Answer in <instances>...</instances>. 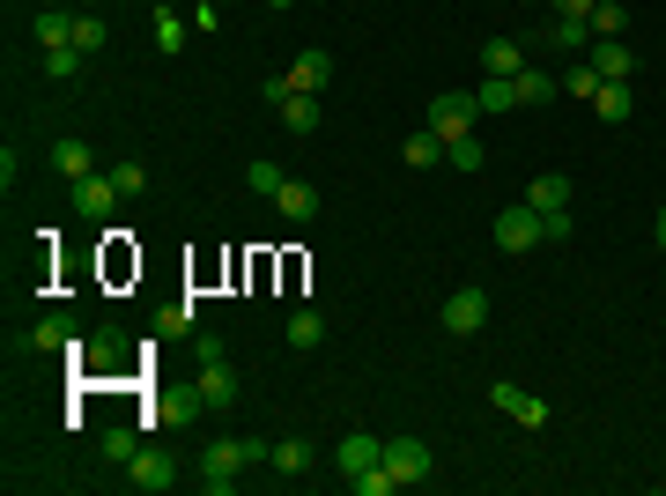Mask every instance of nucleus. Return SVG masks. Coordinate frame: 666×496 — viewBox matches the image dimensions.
Returning <instances> with one entry per match:
<instances>
[{
    "label": "nucleus",
    "instance_id": "1",
    "mask_svg": "<svg viewBox=\"0 0 666 496\" xmlns=\"http://www.w3.org/2000/svg\"><path fill=\"white\" fill-rule=\"evenodd\" d=\"M267 460H274V445H260V437H215V445L200 452V489L230 496V489H237V474L267 467Z\"/></svg>",
    "mask_w": 666,
    "mask_h": 496
},
{
    "label": "nucleus",
    "instance_id": "2",
    "mask_svg": "<svg viewBox=\"0 0 666 496\" xmlns=\"http://www.w3.org/2000/svg\"><path fill=\"white\" fill-rule=\"evenodd\" d=\"M474 119H482V104L459 97V89L430 97V134H437V141H459V134H474Z\"/></svg>",
    "mask_w": 666,
    "mask_h": 496
},
{
    "label": "nucleus",
    "instance_id": "3",
    "mask_svg": "<svg viewBox=\"0 0 666 496\" xmlns=\"http://www.w3.org/2000/svg\"><path fill=\"white\" fill-rule=\"evenodd\" d=\"M437 319H444V334H459V341L482 334V326H489V289H452Z\"/></svg>",
    "mask_w": 666,
    "mask_h": 496
},
{
    "label": "nucleus",
    "instance_id": "4",
    "mask_svg": "<svg viewBox=\"0 0 666 496\" xmlns=\"http://www.w3.org/2000/svg\"><path fill=\"white\" fill-rule=\"evenodd\" d=\"M489 238H496V245H504V252H533V245H548V238H541V215H533L526 200L496 215V223H489Z\"/></svg>",
    "mask_w": 666,
    "mask_h": 496
},
{
    "label": "nucleus",
    "instance_id": "5",
    "mask_svg": "<svg viewBox=\"0 0 666 496\" xmlns=\"http://www.w3.org/2000/svg\"><path fill=\"white\" fill-rule=\"evenodd\" d=\"M489 408H504L518 430H548V400H533L526 386H511V378H496L489 386Z\"/></svg>",
    "mask_w": 666,
    "mask_h": 496
},
{
    "label": "nucleus",
    "instance_id": "6",
    "mask_svg": "<svg viewBox=\"0 0 666 496\" xmlns=\"http://www.w3.org/2000/svg\"><path fill=\"white\" fill-rule=\"evenodd\" d=\"M385 474H393L400 489L430 482V445H422V437H385Z\"/></svg>",
    "mask_w": 666,
    "mask_h": 496
},
{
    "label": "nucleus",
    "instance_id": "7",
    "mask_svg": "<svg viewBox=\"0 0 666 496\" xmlns=\"http://www.w3.org/2000/svg\"><path fill=\"white\" fill-rule=\"evenodd\" d=\"M38 348H82V341H74V319H67V312H45L30 334H15V341H8V356H38Z\"/></svg>",
    "mask_w": 666,
    "mask_h": 496
},
{
    "label": "nucleus",
    "instance_id": "8",
    "mask_svg": "<svg viewBox=\"0 0 666 496\" xmlns=\"http://www.w3.org/2000/svg\"><path fill=\"white\" fill-rule=\"evenodd\" d=\"M334 467L356 482V474H370V467H385V437H370V430H348L341 445H334Z\"/></svg>",
    "mask_w": 666,
    "mask_h": 496
},
{
    "label": "nucleus",
    "instance_id": "9",
    "mask_svg": "<svg viewBox=\"0 0 666 496\" xmlns=\"http://www.w3.org/2000/svg\"><path fill=\"white\" fill-rule=\"evenodd\" d=\"M119 178H112V171H89V178H74V215H97V223H104V215H112V208H119Z\"/></svg>",
    "mask_w": 666,
    "mask_h": 496
},
{
    "label": "nucleus",
    "instance_id": "10",
    "mask_svg": "<svg viewBox=\"0 0 666 496\" xmlns=\"http://www.w3.org/2000/svg\"><path fill=\"white\" fill-rule=\"evenodd\" d=\"M126 482H134V489H141V496H163V489H171V482H178V467H171V460H163V452H134V460H126Z\"/></svg>",
    "mask_w": 666,
    "mask_h": 496
},
{
    "label": "nucleus",
    "instance_id": "11",
    "mask_svg": "<svg viewBox=\"0 0 666 496\" xmlns=\"http://www.w3.org/2000/svg\"><path fill=\"white\" fill-rule=\"evenodd\" d=\"M585 60H592V75H600V82H630V75H637V52L622 45V38H592Z\"/></svg>",
    "mask_w": 666,
    "mask_h": 496
},
{
    "label": "nucleus",
    "instance_id": "12",
    "mask_svg": "<svg viewBox=\"0 0 666 496\" xmlns=\"http://www.w3.org/2000/svg\"><path fill=\"white\" fill-rule=\"evenodd\" d=\"M274 215H282V223H311V215H319V186H311V178H282Z\"/></svg>",
    "mask_w": 666,
    "mask_h": 496
},
{
    "label": "nucleus",
    "instance_id": "13",
    "mask_svg": "<svg viewBox=\"0 0 666 496\" xmlns=\"http://www.w3.org/2000/svg\"><path fill=\"white\" fill-rule=\"evenodd\" d=\"M200 400H208V415L237 408V371H230V356H222V363H200Z\"/></svg>",
    "mask_w": 666,
    "mask_h": 496
},
{
    "label": "nucleus",
    "instance_id": "14",
    "mask_svg": "<svg viewBox=\"0 0 666 496\" xmlns=\"http://www.w3.org/2000/svg\"><path fill=\"white\" fill-rule=\"evenodd\" d=\"M592 119H607V126L637 119V89H630V82H600V97H592Z\"/></svg>",
    "mask_w": 666,
    "mask_h": 496
},
{
    "label": "nucleus",
    "instance_id": "15",
    "mask_svg": "<svg viewBox=\"0 0 666 496\" xmlns=\"http://www.w3.org/2000/svg\"><path fill=\"white\" fill-rule=\"evenodd\" d=\"M548 52H592V23L585 15H548Z\"/></svg>",
    "mask_w": 666,
    "mask_h": 496
},
{
    "label": "nucleus",
    "instance_id": "16",
    "mask_svg": "<svg viewBox=\"0 0 666 496\" xmlns=\"http://www.w3.org/2000/svg\"><path fill=\"white\" fill-rule=\"evenodd\" d=\"M52 171L67 178V186H74V178H89V171H97V156H89V141H82V134H67V141H52Z\"/></svg>",
    "mask_w": 666,
    "mask_h": 496
},
{
    "label": "nucleus",
    "instance_id": "17",
    "mask_svg": "<svg viewBox=\"0 0 666 496\" xmlns=\"http://www.w3.org/2000/svg\"><path fill=\"white\" fill-rule=\"evenodd\" d=\"M289 82H296V89H311V97H319L326 82H334V52H319V45H311V52H296Z\"/></svg>",
    "mask_w": 666,
    "mask_h": 496
},
{
    "label": "nucleus",
    "instance_id": "18",
    "mask_svg": "<svg viewBox=\"0 0 666 496\" xmlns=\"http://www.w3.org/2000/svg\"><path fill=\"white\" fill-rule=\"evenodd\" d=\"M282 126H289L296 141H311V134H319V97H311V89H296V97H282Z\"/></svg>",
    "mask_w": 666,
    "mask_h": 496
},
{
    "label": "nucleus",
    "instance_id": "19",
    "mask_svg": "<svg viewBox=\"0 0 666 496\" xmlns=\"http://www.w3.org/2000/svg\"><path fill=\"white\" fill-rule=\"evenodd\" d=\"M511 82H518V104H548V97H563V75H548V67H533V60H526Z\"/></svg>",
    "mask_w": 666,
    "mask_h": 496
},
{
    "label": "nucleus",
    "instance_id": "20",
    "mask_svg": "<svg viewBox=\"0 0 666 496\" xmlns=\"http://www.w3.org/2000/svg\"><path fill=\"white\" fill-rule=\"evenodd\" d=\"M30 38H38V52H60V45H74V15H67V8H45V15L30 23Z\"/></svg>",
    "mask_w": 666,
    "mask_h": 496
},
{
    "label": "nucleus",
    "instance_id": "21",
    "mask_svg": "<svg viewBox=\"0 0 666 496\" xmlns=\"http://www.w3.org/2000/svg\"><path fill=\"white\" fill-rule=\"evenodd\" d=\"M474 104H482V119H496V112H518V82H511V75H482Z\"/></svg>",
    "mask_w": 666,
    "mask_h": 496
},
{
    "label": "nucleus",
    "instance_id": "22",
    "mask_svg": "<svg viewBox=\"0 0 666 496\" xmlns=\"http://www.w3.org/2000/svg\"><path fill=\"white\" fill-rule=\"evenodd\" d=\"M518 67H526V45L518 38H489L482 45V75H518Z\"/></svg>",
    "mask_w": 666,
    "mask_h": 496
},
{
    "label": "nucleus",
    "instance_id": "23",
    "mask_svg": "<svg viewBox=\"0 0 666 496\" xmlns=\"http://www.w3.org/2000/svg\"><path fill=\"white\" fill-rule=\"evenodd\" d=\"M526 208H533V215H556V208H570V178H533V186H526Z\"/></svg>",
    "mask_w": 666,
    "mask_h": 496
},
{
    "label": "nucleus",
    "instance_id": "24",
    "mask_svg": "<svg viewBox=\"0 0 666 496\" xmlns=\"http://www.w3.org/2000/svg\"><path fill=\"white\" fill-rule=\"evenodd\" d=\"M400 156H408L415 171H437V163H444V141L430 134V126H422V134H408V141H400Z\"/></svg>",
    "mask_w": 666,
    "mask_h": 496
},
{
    "label": "nucleus",
    "instance_id": "25",
    "mask_svg": "<svg viewBox=\"0 0 666 496\" xmlns=\"http://www.w3.org/2000/svg\"><path fill=\"white\" fill-rule=\"evenodd\" d=\"M592 38H622V30H630V8H622V0H592Z\"/></svg>",
    "mask_w": 666,
    "mask_h": 496
},
{
    "label": "nucleus",
    "instance_id": "26",
    "mask_svg": "<svg viewBox=\"0 0 666 496\" xmlns=\"http://www.w3.org/2000/svg\"><path fill=\"white\" fill-rule=\"evenodd\" d=\"M319 341H326V319H319V312H289V348H304V356H311Z\"/></svg>",
    "mask_w": 666,
    "mask_h": 496
},
{
    "label": "nucleus",
    "instance_id": "27",
    "mask_svg": "<svg viewBox=\"0 0 666 496\" xmlns=\"http://www.w3.org/2000/svg\"><path fill=\"white\" fill-rule=\"evenodd\" d=\"M156 52H186V23H178V8L156 0Z\"/></svg>",
    "mask_w": 666,
    "mask_h": 496
},
{
    "label": "nucleus",
    "instance_id": "28",
    "mask_svg": "<svg viewBox=\"0 0 666 496\" xmlns=\"http://www.w3.org/2000/svg\"><path fill=\"white\" fill-rule=\"evenodd\" d=\"M267 467L304 474V467H311V445H304V437H274V460H267Z\"/></svg>",
    "mask_w": 666,
    "mask_h": 496
},
{
    "label": "nucleus",
    "instance_id": "29",
    "mask_svg": "<svg viewBox=\"0 0 666 496\" xmlns=\"http://www.w3.org/2000/svg\"><path fill=\"white\" fill-rule=\"evenodd\" d=\"M282 178H289V171H282V163H267V156H252L245 186H252V193H260V200H274V193H282Z\"/></svg>",
    "mask_w": 666,
    "mask_h": 496
},
{
    "label": "nucleus",
    "instance_id": "30",
    "mask_svg": "<svg viewBox=\"0 0 666 496\" xmlns=\"http://www.w3.org/2000/svg\"><path fill=\"white\" fill-rule=\"evenodd\" d=\"M444 163H452V171H482L489 156H482V141H474V134H459V141H444Z\"/></svg>",
    "mask_w": 666,
    "mask_h": 496
},
{
    "label": "nucleus",
    "instance_id": "31",
    "mask_svg": "<svg viewBox=\"0 0 666 496\" xmlns=\"http://www.w3.org/2000/svg\"><path fill=\"white\" fill-rule=\"evenodd\" d=\"M104 38H112L104 15H74V52H104Z\"/></svg>",
    "mask_w": 666,
    "mask_h": 496
},
{
    "label": "nucleus",
    "instance_id": "32",
    "mask_svg": "<svg viewBox=\"0 0 666 496\" xmlns=\"http://www.w3.org/2000/svg\"><path fill=\"white\" fill-rule=\"evenodd\" d=\"M82 60H89V52L60 45V52H45V75H52V82H74V75H82Z\"/></svg>",
    "mask_w": 666,
    "mask_h": 496
},
{
    "label": "nucleus",
    "instance_id": "33",
    "mask_svg": "<svg viewBox=\"0 0 666 496\" xmlns=\"http://www.w3.org/2000/svg\"><path fill=\"white\" fill-rule=\"evenodd\" d=\"M563 97H600V75H592V60H578V67H570V75H563Z\"/></svg>",
    "mask_w": 666,
    "mask_h": 496
},
{
    "label": "nucleus",
    "instance_id": "34",
    "mask_svg": "<svg viewBox=\"0 0 666 496\" xmlns=\"http://www.w3.org/2000/svg\"><path fill=\"white\" fill-rule=\"evenodd\" d=\"M134 452H141V437H134V430H104V460H112V467H126Z\"/></svg>",
    "mask_w": 666,
    "mask_h": 496
},
{
    "label": "nucleus",
    "instance_id": "35",
    "mask_svg": "<svg viewBox=\"0 0 666 496\" xmlns=\"http://www.w3.org/2000/svg\"><path fill=\"white\" fill-rule=\"evenodd\" d=\"M348 489H356V496H393L400 482H393V474H385V467H370V474H356V482H348Z\"/></svg>",
    "mask_w": 666,
    "mask_h": 496
},
{
    "label": "nucleus",
    "instance_id": "36",
    "mask_svg": "<svg viewBox=\"0 0 666 496\" xmlns=\"http://www.w3.org/2000/svg\"><path fill=\"white\" fill-rule=\"evenodd\" d=\"M112 178H119V193H126V200H141V193H148V171H141V163H112Z\"/></svg>",
    "mask_w": 666,
    "mask_h": 496
},
{
    "label": "nucleus",
    "instance_id": "37",
    "mask_svg": "<svg viewBox=\"0 0 666 496\" xmlns=\"http://www.w3.org/2000/svg\"><path fill=\"white\" fill-rule=\"evenodd\" d=\"M570 230H578V223H570V208H556V215H541V238H548V245H563Z\"/></svg>",
    "mask_w": 666,
    "mask_h": 496
},
{
    "label": "nucleus",
    "instance_id": "38",
    "mask_svg": "<svg viewBox=\"0 0 666 496\" xmlns=\"http://www.w3.org/2000/svg\"><path fill=\"white\" fill-rule=\"evenodd\" d=\"M260 97H267L274 112H282V97H296V82H289V75H267V82H260Z\"/></svg>",
    "mask_w": 666,
    "mask_h": 496
},
{
    "label": "nucleus",
    "instance_id": "39",
    "mask_svg": "<svg viewBox=\"0 0 666 496\" xmlns=\"http://www.w3.org/2000/svg\"><path fill=\"white\" fill-rule=\"evenodd\" d=\"M222 356H230V348H222V334H200V341H193V363H222Z\"/></svg>",
    "mask_w": 666,
    "mask_h": 496
},
{
    "label": "nucleus",
    "instance_id": "40",
    "mask_svg": "<svg viewBox=\"0 0 666 496\" xmlns=\"http://www.w3.org/2000/svg\"><path fill=\"white\" fill-rule=\"evenodd\" d=\"M156 326H163V334H186V326H193V304H171V312H163Z\"/></svg>",
    "mask_w": 666,
    "mask_h": 496
},
{
    "label": "nucleus",
    "instance_id": "41",
    "mask_svg": "<svg viewBox=\"0 0 666 496\" xmlns=\"http://www.w3.org/2000/svg\"><path fill=\"white\" fill-rule=\"evenodd\" d=\"M222 15H215V0H193V30H215Z\"/></svg>",
    "mask_w": 666,
    "mask_h": 496
},
{
    "label": "nucleus",
    "instance_id": "42",
    "mask_svg": "<svg viewBox=\"0 0 666 496\" xmlns=\"http://www.w3.org/2000/svg\"><path fill=\"white\" fill-rule=\"evenodd\" d=\"M548 15H592V0H548Z\"/></svg>",
    "mask_w": 666,
    "mask_h": 496
},
{
    "label": "nucleus",
    "instance_id": "43",
    "mask_svg": "<svg viewBox=\"0 0 666 496\" xmlns=\"http://www.w3.org/2000/svg\"><path fill=\"white\" fill-rule=\"evenodd\" d=\"M659 245H666V208H659Z\"/></svg>",
    "mask_w": 666,
    "mask_h": 496
},
{
    "label": "nucleus",
    "instance_id": "44",
    "mask_svg": "<svg viewBox=\"0 0 666 496\" xmlns=\"http://www.w3.org/2000/svg\"><path fill=\"white\" fill-rule=\"evenodd\" d=\"M267 8H289V0H267Z\"/></svg>",
    "mask_w": 666,
    "mask_h": 496
}]
</instances>
